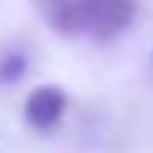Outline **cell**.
<instances>
[{
  "label": "cell",
  "instance_id": "7a4b0ae2",
  "mask_svg": "<svg viewBox=\"0 0 153 153\" xmlns=\"http://www.w3.org/2000/svg\"><path fill=\"white\" fill-rule=\"evenodd\" d=\"M65 105H67V97L59 86H38L30 91L24 102V118L38 132H48L62 121Z\"/></svg>",
  "mask_w": 153,
  "mask_h": 153
},
{
  "label": "cell",
  "instance_id": "6da1fadb",
  "mask_svg": "<svg viewBox=\"0 0 153 153\" xmlns=\"http://www.w3.org/2000/svg\"><path fill=\"white\" fill-rule=\"evenodd\" d=\"M137 13V0H81L83 32L110 40L121 35Z\"/></svg>",
  "mask_w": 153,
  "mask_h": 153
},
{
  "label": "cell",
  "instance_id": "3957f363",
  "mask_svg": "<svg viewBox=\"0 0 153 153\" xmlns=\"http://www.w3.org/2000/svg\"><path fill=\"white\" fill-rule=\"evenodd\" d=\"M38 13L62 35H81L83 32V16H81V0H32Z\"/></svg>",
  "mask_w": 153,
  "mask_h": 153
},
{
  "label": "cell",
  "instance_id": "277c9868",
  "mask_svg": "<svg viewBox=\"0 0 153 153\" xmlns=\"http://www.w3.org/2000/svg\"><path fill=\"white\" fill-rule=\"evenodd\" d=\"M24 73H27V51L16 46L3 48L0 51V86H11L22 81Z\"/></svg>",
  "mask_w": 153,
  "mask_h": 153
}]
</instances>
